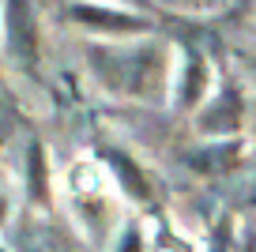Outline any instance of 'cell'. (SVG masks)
Returning a JSON list of instances; mask_svg holds the SVG:
<instances>
[{
	"instance_id": "1",
	"label": "cell",
	"mask_w": 256,
	"mask_h": 252,
	"mask_svg": "<svg viewBox=\"0 0 256 252\" xmlns=\"http://www.w3.org/2000/svg\"><path fill=\"white\" fill-rule=\"evenodd\" d=\"M94 68L98 76L110 83L113 90L124 94H154L162 79V56L158 49H132V53H110V49H94Z\"/></svg>"
},
{
	"instance_id": "10",
	"label": "cell",
	"mask_w": 256,
	"mask_h": 252,
	"mask_svg": "<svg viewBox=\"0 0 256 252\" xmlns=\"http://www.w3.org/2000/svg\"><path fill=\"white\" fill-rule=\"evenodd\" d=\"M124 252H140V237H136V234L124 237Z\"/></svg>"
},
{
	"instance_id": "3",
	"label": "cell",
	"mask_w": 256,
	"mask_h": 252,
	"mask_svg": "<svg viewBox=\"0 0 256 252\" xmlns=\"http://www.w3.org/2000/svg\"><path fill=\"white\" fill-rule=\"evenodd\" d=\"M238 124H241V98L234 90H226L200 120V128H208V132H234Z\"/></svg>"
},
{
	"instance_id": "7",
	"label": "cell",
	"mask_w": 256,
	"mask_h": 252,
	"mask_svg": "<svg viewBox=\"0 0 256 252\" xmlns=\"http://www.w3.org/2000/svg\"><path fill=\"white\" fill-rule=\"evenodd\" d=\"M204 79H208V68H204L200 56L188 60V76H184V102H196L204 94Z\"/></svg>"
},
{
	"instance_id": "4",
	"label": "cell",
	"mask_w": 256,
	"mask_h": 252,
	"mask_svg": "<svg viewBox=\"0 0 256 252\" xmlns=\"http://www.w3.org/2000/svg\"><path fill=\"white\" fill-rule=\"evenodd\" d=\"M80 23H90V26H102V30H147V23L144 19H136V16H120V12H98V8H76L72 12Z\"/></svg>"
},
{
	"instance_id": "9",
	"label": "cell",
	"mask_w": 256,
	"mask_h": 252,
	"mask_svg": "<svg viewBox=\"0 0 256 252\" xmlns=\"http://www.w3.org/2000/svg\"><path fill=\"white\" fill-rule=\"evenodd\" d=\"M12 132H16V113H12L8 106L0 102V143L12 140Z\"/></svg>"
},
{
	"instance_id": "5",
	"label": "cell",
	"mask_w": 256,
	"mask_h": 252,
	"mask_svg": "<svg viewBox=\"0 0 256 252\" xmlns=\"http://www.w3.org/2000/svg\"><path fill=\"white\" fill-rule=\"evenodd\" d=\"M234 158H238V147H234V143H226V147L192 150V154H188V166H192V170H200V174H218V170H226Z\"/></svg>"
},
{
	"instance_id": "8",
	"label": "cell",
	"mask_w": 256,
	"mask_h": 252,
	"mask_svg": "<svg viewBox=\"0 0 256 252\" xmlns=\"http://www.w3.org/2000/svg\"><path fill=\"white\" fill-rule=\"evenodd\" d=\"M30 196L34 200H46V158H42L38 143L30 147Z\"/></svg>"
},
{
	"instance_id": "6",
	"label": "cell",
	"mask_w": 256,
	"mask_h": 252,
	"mask_svg": "<svg viewBox=\"0 0 256 252\" xmlns=\"http://www.w3.org/2000/svg\"><path fill=\"white\" fill-rule=\"evenodd\" d=\"M106 162H110L113 170H117L120 184H124V188L132 192V196H140V200L147 196V184H144V174H140V170H136V166H132V162H128V158L120 154V150H106Z\"/></svg>"
},
{
	"instance_id": "2",
	"label": "cell",
	"mask_w": 256,
	"mask_h": 252,
	"mask_svg": "<svg viewBox=\"0 0 256 252\" xmlns=\"http://www.w3.org/2000/svg\"><path fill=\"white\" fill-rule=\"evenodd\" d=\"M4 26H8V53L19 64L30 68L38 60V19H34L30 0H8L4 8Z\"/></svg>"
}]
</instances>
